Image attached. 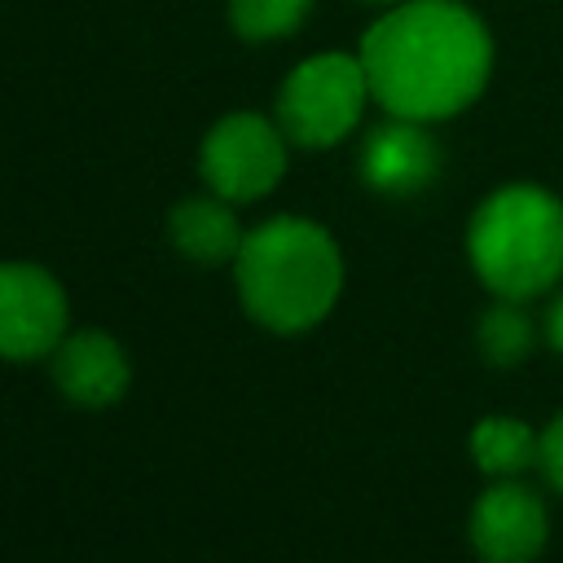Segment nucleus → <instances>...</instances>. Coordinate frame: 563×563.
<instances>
[{"mask_svg": "<svg viewBox=\"0 0 563 563\" xmlns=\"http://www.w3.org/2000/svg\"><path fill=\"white\" fill-rule=\"evenodd\" d=\"M356 57L387 114L435 123L484 92L493 40L457 0H405L365 31Z\"/></svg>", "mask_w": 563, "mask_h": 563, "instance_id": "obj_1", "label": "nucleus"}, {"mask_svg": "<svg viewBox=\"0 0 563 563\" xmlns=\"http://www.w3.org/2000/svg\"><path fill=\"white\" fill-rule=\"evenodd\" d=\"M233 282L251 321L273 334H303L339 303L343 251L317 220L273 216L246 229L233 260Z\"/></svg>", "mask_w": 563, "mask_h": 563, "instance_id": "obj_2", "label": "nucleus"}, {"mask_svg": "<svg viewBox=\"0 0 563 563\" xmlns=\"http://www.w3.org/2000/svg\"><path fill=\"white\" fill-rule=\"evenodd\" d=\"M466 260L497 299H537L563 282V202L541 185L493 189L466 224Z\"/></svg>", "mask_w": 563, "mask_h": 563, "instance_id": "obj_3", "label": "nucleus"}, {"mask_svg": "<svg viewBox=\"0 0 563 563\" xmlns=\"http://www.w3.org/2000/svg\"><path fill=\"white\" fill-rule=\"evenodd\" d=\"M369 97L374 92H369L361 57L317 53L286 75L277 92V123L286 141L303 150H330L361 123V110Z\"/></svg>", "mask_w": 563, "mask_h": 563, "instance_id": "obj_4", "label": "nucleus"}, {"mask_svg": "<svg viewBox=\"0 0 563 563\" xmlns=\"http://www.w3.org/2000/svg\"><path fill=\"white\" fill-rule=\"evenodd\" d=\"M198 172L207 180L211 194L229 198V202H255L264 194L277 189V180L286 176V132L282 123L238 110L224 114L198 150Z\"/></svg>", "mask_w": 563, "mask_h": 563, "instance_id": "obj_5", "label": "nucleus"}, {"mask_svg": "<svg viewBox=\"0 0 563 563\" xmlns=\"http://www.w3.org/2000/svg\"><path fill=\"white\" fill-rule=\"evenodd\" d=\"M70 334L62 282L31 260L0 264V361H40Z\"/></svg>", "mask_w": 563, "mask_h": 563, "instance_id": "obj_6", "label": "nucleus"}, {"mask_svg": "<svg viewBox=\"0 0 563 563\" xmlns=\"http://www.w3.org/2000/svg\"><path fill=\"white\" fill-rule=\"evenodd\" d=\"M466 537L484 563H532L550 541V510L519 475L493 479L471 506Z\"/></svg>", "mask_w": 563, "mask_h": 563, "instance_id": "obj_7", "label": "nucleus"}, {"mask_svg": "<svg viewBox=\"0 0 563 563\" xmlns=\"http://www.w3.org/2000/svg\"><path fill=\"white\" fill-rule=\"evenodd\" d=\"M53 383L79 409H106L128 396L132 361L106 330H70L53 347Z\"/></svg>", "mask_w": 563, "mask_h": 563, "instance_id": "obj_8", "label": "nucleus"}, {"mask_svg": "<svg viewBox=\"0 0 563 563\" xmlns=\"http://www.w3.org/2000/svg\"><path fill=\"white\" fill-rule=\"evenodd\" d=\"M440 172V150L431 141V132L418 119H396L374 128L361 145V176L369 189L387 194V198H409L418 189H427Z\"/></svg>", "mask_w": 563, "mask_h": 563, "instance_id": "obj_9", "label": "nucleus"}, {"mask_svg": "<svg viewBox=\"0 0 563 563\" xmlns=\"http://www.w3.org/2000/svg\"><path fill=\"white\" fill-rule=\"evenodd\" d=\"M167 233H172V246L194 264H233L246 238L233 216V202L220 194L176 202L167 216Z\"/></svg>", "mask_w": 563, "mask_h": 563, "instance_id": "obj_10", "label": "nucleus"}, {"mask_svg": "<svg viewBox=\"0 0 563 563\" xmlns=\"http://www.w3.org/2000/svg\"><path fill=\"white\" fill-rule=\"evenodd\" d=\"M471 457L488 479H515L541 457V431H532L523 418L488 413L471 431Z\"/></svg>", "mask_w": 563, "mask_h": 563, "instance_id": "obj_11", "label": "nucleus"}, {"mask_svg": "<svg viewBox=\"0 0 563 563\" xmlns=\"http://www.w3.org/2000/svg\"><path fill=\"white\" fill-rule=\"evenodd\" d=\"M537 334L541 330H537L532 312L523 308V299H497L475 325V343H479L484 361H493V365H519L537 347Z\"/></svg>", "mask_w": 563, "mask_h": 563, "instance_id": "obj_12", "label": "nucleus"}, {"mask_svg": "<svg viewBox=\"0 0 563 563\" xmlns=\"http://www.w3.org/2000/svg\"><path fill=\"white\" fill-rule=\"evenodd\" d=\"M308 9H312V0H229L233 31L242 40H282V35L299 31Z\"/></svg>", "mask_w": 563, "mask_h": 563, "instance_id": "obj_13", "label": "nucleus"}, {"mask_svg": "<svg viewBox=\"0 0 563 563\" xmlns=\"http://www.w3.org/2000/svg\"><path fill=\"white\" fill-rule=\"evenodd\" d=\"M537 471L545 475V484L554 493H563V409L545 422L541 431V457H537Z\"/></svg>", "mask_w": 563, "mask_h": 563, "instance_id": "obj_14", "label": "nucleus"}, {"mask_svg": "<svg viewBox=\"0 0 563 563\" xmlns=\"http://www.w3.org/2000/svg\"><path fill=\"white\" fill-rule=\"evenodd\" d=\"M545 339H550V347L563 356V290L550 299V312H545Z\"/></svg>", "mask_w": 563, "mask_h": 563, "instance_id": "obj_15", "label": "nucleus"}]
</instances>
